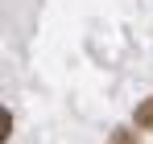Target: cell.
<instances>
[{
	"label": "cell",
	"mask_w": 153,
	"mask_h": 144,
	"mask_svg": "<svg viewBox=\"0 0 153 144\" xmlns=\"http://www.w3.org/2000/svg\"><path fill=\"white\" fill-rule=\"evenodd\" d=\"M132 123H137L141 132H153V99H145V103L132 111Z\"/></svg>",
	"instance_id": "obj_1"
},
{
	"label": "cell",
	"mask_w": 153,
	"mask_h": 144,
	"mask_svg": "<svg viewBox=\"0 0 153 144\" xmlns=\"http://www.w3.org/2000/svg\"><path fill=\"white\" fill-rule=\"evenodd\" d=\"M8 136H13V115H8V111L0 107V144L8 140Z\"/></svg>",
	"instance_id": "obj_2"
},
{
	"label": "cell",
	"mask_w": 153,
	"mask_h": 144,
	"mask_svg": "<svg viewBox=\"0 0 153 144\" xmlns=\"http://www.w3.org/2000/svg\"><path fill=\"white\" fill-rule=\"evenodd\" d=\"M112 144H137V136H132L128 128H116V132H112Z\"/></svg>",
	"instance_id": "obj_3"
}]
</instances>
